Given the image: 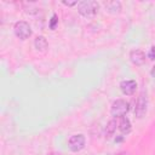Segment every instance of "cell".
<instances>
[{"mask_svg": "<svg viewBox=\"0 0 155 155\" xmlns=\"http://www.w3.org/2000/svg\"><path fill=\"white\" fill-rule=\"evenodd\" d=\"M117 126H119V130H120V132H121L122 134H128V133L131 132V130H132L131 121H130L126 116L120 117V121H119Z\"/></svg>", "mask_w": 155, "mask_h": 155, "instance_id": "30bf717a", "label": "cell"}, {"mask_svg": "<svg viewBox=\"0 0 155 155\" xmlns=\"http://www.w3.org/2000/svg\"><path fill=\"white\" fill-rule=\"evenodd\" d=\"M120 90L125 96H132L137 90V82L134 80H124L120 82Z\"/></svg>", "mask_w": 155, "mask_h": 155, "instance_id": "52a82bcc", "label": "cell"}, {"mask_svg": "<svg viewBox=\"0 0 155 155\" xmlns=\"http://www.w3.org/2000/svg\"><path fill=\"white\" fill-rule=\"evenodd\" d=\"M85 143H86V138L84 134H81V133L73 134L68 140V148L73 153H78L85 148Z\"/></svg>", "mask_w": 155, "mask_h": 155, "instance_id": "5b68a950", "label": "cell"}, {"mask_svg": "<svg viewBox=\"0 0 155 155\" xmlns=\"http://www.w3.org/2000/svg\"><path fill=\"white\" fill-rule=\"evenodd\" d=\"M150 74H151V76H153V78H155V64L153 65V68H151V71H150Z\"/></svg>", "mask_w": 155, "mask_h": 155, "instance_id": "9a60e30c", "label": "cell"}, {"mask_svg": "<svg viewBox=\"0 0 155 155\" xmlns=\"http://www.w3.org/2000/svg\"><path fill=\"white\" fill-rule=\"evenodd\" d=\"M148 110V94L145 91H142L137 98L134 107V116L137 119H143Z\"/></svg>", "mask_w": 155, "mask_h": 155, "instance_id": "3957f363", "label": "cell"}, {"mask_svg": "<svg viewBox=\"0 0 155 155\" xmlns=\"http://www.w3.org/2000/svg\"><path fill=\"white\" fill-rule=\"evenodd\" d=\"M13 31H15V35L21 39V40H27L28 38L31 36V28L29 25L28 22L25 21H18L15 23V27H13Z\"/></svg>", "mask_w": 155, "mask_h": 155, "instance_id": "277c9868", "label": "cell"}, {"mask_svg": "<svg viewBox=\"0 0 155 155\" xmlns=\"http://www.w3.org/2000/svg\"><path fill=\"white\" fill-rule=\"evenodd\" d=\"M148 58L151 59V61L155 59V46H151V47H150V50H149V52H148Z\"/></svg>", "mask_w": 155, "mask_h": 155, "instance_id": "4fadbf2b", "label": "cell"}, {"mask_svg": "<svg viewBox=\"0 0 155 155\" xmlns=\"http://www.w3.org/2000/svg\"><path fill=\"white\" fill-rule=\"evenodd\" d=\"M57 24H58V17H57V15H56V13H53V15H52V17H51V19H50L48 27H50V29H51V30H54V29H56V27H57Z\"/></svg>", "mask_w": 155, "mask_h": 155, "instance_id": "7c38bea8", "label": "cell"}, {"mask_svg": "<svg viewBox=\"0 0 155 155\" xmlns=\"http://www.w3.org/2000/svg\"><path fill=\"white\" fill-rule=\"evenodd\" d=\"M34 46H35V48L39 52H46L47 51V47H48V42H47V40H46L45 36L39 35L34 40Z\"/></svg>", "mask_w": 155, "mask_h": 155, "instance_id": "9c48e42d", "label": "cell"}, {"mask_svg": "<svg viewBox=\"0 0 155 155\" xmlns=\"http://www.w3.org/2000/svg\"><path fill=\"white\" fill-rule=\"evenodd\" d=\"M116 126H117V122L115 119L110 120L108 124H107V127H105V137L107 138H110L114 136L115 131H116Z\"/></svg>", "mask_w": 155, "mask_h": 155, "instance_id": "8fae6325", "label": "cell"}, {"mask_svg": "<svg viewBox=\"0 0 155 155\" xmlns=\"http://www.w3.org/2000/svg\"><path fill=\"white\" fill-rule=\"evenodd\" d=\"M98 10H99V4L93 0H85L78 4V12L86 18L94 16L98 12Z\"/></svg>", "mask_w": 155, "mask_h": 155, "instance_id": "6da1fadb", "label": "cell"}, {"mask_svg": "<svg viewBox=\"0 0 155 155\" xmlns=\"http://www.w3.org/2000/svg\"><path fill=\"white\" fill-rule=\"evenodd\" d=\"M104 7H105V11L111 13V15H119L121 12V2L117 1V0H111V1H105L104 2Z\"/></svg>", "mask_w": 155, "mask_h": 155, "instance_id": "ba28073f", "label": "cell"}, {"mask_svg": "<svg viewBox=\"0 0 155 155\" xmlns=\"http://www.w3.org/2000/svg\"><path fill=\"white\" fill-rule=\"evenodd\" d=\"M130 61L134 65L140 67V65H143L145 63V53L139 48H134V50H132L130 52Z\"/></svg>", "mask_w": 155, "mask_h": 155, "instance_id": "8992f818", "label": "cell"}, {"mask_svg": "<svg viewBox=\"0 0 155 155\" xmlns=\"http://www.w3.org/2000/svg\"><path fill=\"white\" fill-rule=\"evenodd\" d=\"M62 4L65 6H74V5H78L79 2L76 0H74V1H62Z\"/></svg>", "mask_w": 155, "mask_h": 155, "instance_id": "5bb4252c", "label": "cell"}, {"mask_svg": "<svg viewBox=\"0 0 155 155\" xmlns=\"http://www.w3.org/2000/svg\"><path fill=\"white\" fill-rule=\"evenodd\" d=\"M130 110V103L126 102L125 99H116L113 102L111 108H110V114L115 119L124 117Z\"/></svg>", "mask_w": 155, "mask_h": 155, "instance_id": "7a4b0ae2", "label": "cell"}]
</instances>
